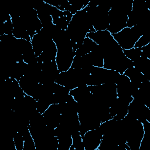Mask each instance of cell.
I'll return each mask as SVG.
<instances>
[{"label": "cell", "mask_w": 150, "mask_h": 150, "mask_svg": "<svg viewBox=\"0 0 150 150\" xmlns=\"http://www.w3.org/2000/svg\"><path fill=\"white\" fill-rule=\"evenodd\" d=\"M149 42H150V40H149V37L146 35H143L137 41L134 47V48L142 47L147 45Z\"/></svg>", "instance_id": "10"}, {"label": "cell", "mask_w": 150, "mask_h": 150, "mask_svg": "<svg viewBox=\"0 0 150 150\" xmlns=\"http://www.w3.org/2000/svg\"><path fill=\"white\" fill-rule=\"evenodd\" d=\"M97 46V44L88 37H86L83 44L75 52V55L82 56L91 52Z\"/></svg>", "instance_id": "6"}, {"label": "cell", "mask_w": 150, "mask_h": 150, "mask_svg": "<svg viewBox=\"0 0 150 150\" xmlns=\"http://www.w3.org/2000/svg\"><path fill=\"white\" fill-rule=\"evenodd\" d=\"M103 137V134L98 128L88 131L83 137L82 141L85 150H97Z\"/></svg>", "instance_id": "4"}, {"label": "cell", "mask_w": 150, "mask_h": 150, "mask_svg": "<svg viewBox=\"0 0 150 150\" xmlns=\"http://www.w3.org/2000/svg\"><path fill=\"white\" fill-rule=\"evenodd\" d=\"M12 138L16 150H23L24 139L22 135L20 132L16 131L14 132Z\"/></svg>", "instance_id": "8"}, {"label": "cell", "mask_w": 150, "mask_h": 150, "mask_svg": "<svg viewBox=\"0 0 150 150\" xmlns=\"http://www.w3.org/2000/svg\"><path fill=\"white\" fill-rule=\"evenodd\" d=\"M75 52L71 45L57 47V52L55 61L59 70L66 71L71 66Z\"/></svg>", "instance_id": "2"}, {"label": "cell", "mask_w": 150, "mask_h": 150, "mask_svg": "<svg viewBox=\"0 0 150 150\" xmlns=\"http://www.w3.org/2000/svg\"><path fill=\"white\" fill-rule=\"evenodd\" d=\"M123 52L127 58L134 62L141 56V47H133L128 50H123Z\"/></svg>", "instance_id": "7"}, {"label": "cell", "mask_w": 150, "mask_h": 150, "mask_svg": "<svg viewBox=\"0 0 150 150\" xmlns=\"http://www.w3.org/2000/svg\"><path fill=\"white\" fill-rule=\"evenodd\" d=\"M86 36L100 46L107 43L113 38L111 34L107 30L90 32L86 35Z\"/></svg>", "instance_id": "5"}, {"label": "cell", "mask_w": 150, "mask_h": 150, "mask_svg": "<svg viewBox=\"0 0 150 150\" xmlns=\"http://www.w3.org/2000/svg\"><path fill=\"white\" fill-rule=\"evenodd\" d=\"M45 124L50 128H56L60 124L61 109L59 104H52L42 114Z\"/></svg>", "instance_id": "3"}, {"label": "cell", "mask_w": 150, "mask_h": 150, "mask_svg": "<svg viewBox=\"0 0 150 150\" xmlns=\"http://www.w3.org/2000/svg\"><path fill=\"white\" fill-rule=\"evenodd\" d=\"M143 35L142 30L138 25L132 28L126 27L118 33L111 34L114 40L123 50L133 48L137 41Z\"/></svg>", "instance_id": "1"}, {"label": "cell", "mask_w": 150, "mask_h": 150, "mask_svg": "<svg viewBox=\"0 0 150 150\" xmlns=\"http://www.w3.org/2000/svg\"><path fill=\"white\" fill-rule=\"evenodd\" d=\"M50 103L46 100L40 99L36 101V110L39 113L42 114L50 106Z\"/></svg>", "instance_id": "9"}]
</instances>
